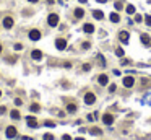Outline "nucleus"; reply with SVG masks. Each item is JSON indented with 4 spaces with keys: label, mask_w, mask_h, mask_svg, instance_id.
Returning <instances> with one entry per match:
<instances>
[{
    "label": "nucleus",
    "mask_w": 151,
    "mask_h": 140,
    "mask_svg": "<svg viewBox=\"0 0 151 140\" xmlns=\"http://www.w3.org/2000/svg\"><path fill=\"white\" fill-rule=\"evenodd\" d=\"M47 25H49V26H52V28H55V26L59 25V15H55V13H51L49 16H47Z\"/></svg>",
    "instance_id": "1"
},
{
    "label": "nucleus",
    "mask_w": 151,
    "mask_h": 140,
    "mask_svg": "<svg viewBox=\"0 0 151 140\" xmlns=\"http://www.w3.org/2000/svg\"><path fill=\"white\" fill-rule=\"evenodd\" d=\"M16 127H13V125H8L7 127V130H5V135H7V138H15L16 137Z\"/></svg>",
    "instance_id": "2"
},
{
    "label": "nucleus",
    "mask_w": 151,
    "mask_h": 140,
    "mask_svg": "<svg viewBox=\"0 0 151 140\" xmlns=\"http://www.w3.org/2000/svg\"><path fill=\"white\" fill-rule=\"evenodd\" d=\"M28 36H29V39H31V41H39L41 39V31H39V29H31Z\"/></svg>",
    "instance_id": "3"
},
{
    "label": "nucleus",
    "mask_w": 151,
    "mask_h": 140,
    "mask_svg": "<svg viewBox=\"0 0 151 140\" xmlns=\"http://www.w3.org/2000/svg\"><path fill=\"white\" fill-rule=\"evenodd\" d=\"M55 47L59 51H63V49H67V41H65L63 38H59L57 41H55Z\"/></svg>",
    "instance_id": "4"
},
{
    "label": "nucleus",
    "mask_w": 151,
    "mask_h": 140,
    "mask_svg": "<svg viewBox=\"0 0 151 140\" xmlns=\"http://www.w3.org/2000/svg\"><path fill=\"white\" fill-rule=\"evenodd\" d=\"M124 86L125 88H132V86H133V85H135V78L133 77H124Z\"/></svg>",
    "instance_id": "5"
},
{
    "label": "nucleus",
    "mask_w": 151,
    "mask_h": 140,
    "mask_svg": "<svg viewBox=\"0 0 151 140\" xmlns=\"http://www.w3.org/2000/svg\"><path fill=\"white\" fill-rule=\"evenodd\" d=\"M84 103H86V104H94V103H96L94 93H86V95H84Z\"/></svg>",
    "instance_id": "6"
},
{
    "label": "nucleus",
    "mask_w": 151,
    "mask_h": 140,
    "mask_svg": "<svg viewBox=\"0 0 151 140\" xmlns=\"http://www.w3.org/2000/svg\"><path fill=\"white\" fill-rule=\"evenodd\" d=\"M102 122H104L106 125H111V124L114 122V116L109 114V112H106L104 116H102Z\"/></svg>",
    "instance_id": "7"
},
{
    "label": "nucleus",
    "mask_w": 151,
    "mask_h": 140,
    "mask_svg": "<svg viewBox=\"0 0 151 140\" xmlns=\"http://www.w3.org/2000/svg\"><path fill=\"white\" fill-rule=\"evenodd\" d=\"M3 28L5 29H11V28H13V18H11V16L3 18Z\"/></svg>",
    "instance_id": "8"
},
{
    "label": "nucleus",
    "mask_w": 151,
    "mask_h": 140,
    "mask_svg": "<svg viewBox=\"0 0 151 140\" xmlns=\"http://www.w3.org/2000/svg\"><path fill=\"white\" fill-rule=\"evenodd\" d=\"M26 124L31 127V129H36V127H38V121H36V117H33V116H28V117H26Z\"/></svg>",
    "instance_id": "9"
},
{
    "label": "nucleus",
    "mask_w": 151,
    "mask_h": 140,
    "mask_svg": "<svg viewBox=\"0 0 151 140\" xmlns=\"http://www.w3.org/2000/svg\"><path fill=\"white\" fill-rule=\"evenodd\" d=\"M128 38H130V36H128V31H120V33H119V39L122 41L124 44H127V42H128Z\"/></svg>",
    "instance_id": "10"
},
{
    "label": "nucleus",
    "mask_w": 151,
    "mask_h": 140,
    "mask_svg": "<svg viewBox=\"0 0 151 140\" xmlns=\"http://www.w3.org/2000/svg\"><path fill=\"white\" fill-rule=\"evenodd\" d=\"M98 83H99V85H102V86H106V85L109 83V77H107V75H104V74H102V75H99V78H98Z\"/></svg>",
    "instance_id": "11"
},
{
    "label": "nucleus",
    "mask_w": 151,
    "mask_h": 140,
    "mask_svg": "<svg viewBox=\"0 0 151 140\" xmlns=\"http://www.w3.org/2000/svg\"><path fill=\"white\" fill-rule=\"evenodd\" d=\"M31 57H33V60H41V59H42V52H41L39 49H34V51L31 52Z\"/></svg>",
    "instance_id": "12"
},
{
    "label": "nucleus",
    "mask_w": 151,
    "mask_h": 140,
    "mask_svg": "<svg viewBox=\"0 0 151 140\" xmlns=\"http://www.w3.org/2000/svg\"><path fill=\"white\" fill-rule=\"evenodd\" d=\"M83 31L88 33V34H91V33H94V26L91 25V23H86V25L83 26Z\"/></svg>",
    "instance_id": "13"
},
{
    "label": "nucleus",
    "mask_w": 151,
    "mask_h": 140,
    "mask_svg": "<svg viewBox=\"0 0 151 140\" xmlns=\"http://www.w3.org/2000/svg\"><path fill=\"white\" fill-rule=\"evenodd\" d=\"M141 42H143L145 46H149L151 44V38H149L148 34H141Z\"/></svg>",
    "instance_id": "14"
},
{
    "label": "nucleus",
    "mask_w": 151,
    "mask_h": 140,
    "mask_svg": "<svg viewBox=\"0 0 151 140\" xmlns=\"http://www.w3.org/2000/svg\"><path fill=\"white\" fill-rule=\"evenodd\" d=\"M93 16L96 18V20H102V18H104V13H102L101 10H94L93 11Z\"/></svg>",
    "instance_id": "15"
},
{
    "label": "nucleus",
    "mask_w": 151,
    "mask_h": 140,
    "mask_svg": "<svg viewBox=\"0 0 151 140\" xmlns=\"http://www.w3.org/2000/svg\"><path fill=\"white\" fill-rule=\"evenodd\" d=\"M109 20H111L112 23H119V21H120V18H119L117 13H111V15H109Z\"/></svg>",
    "instance_id": "16"
},
{
    "label": "nucleus",
    "mask_w": 151,
    "mask_h": 140,
    "mask_svg": "<svg viewBox=\"0 0 151 140\" xmlns=\"http://www.w3.org/2000/svg\"><path fill=\"white\" fill-rule=\"evenodd\" d=\"M10 116H11V119L18 121V119H20V111H18V109H13V111L10 112Z\"/></svg>",
    "instance_id": "17"
},
{
    "label": "nucleus",
    "mask_w": 151,
    "mask_h": 140,
    "mask_svg": "<svg viewBox=\"0 0 151 140\" xmlns=\"http://www.w3.org/2000/svg\"><path fill=\"white\" fill-rule=\"evenodd\" d=\"M84 16V10L83 8H76L75 10V18H83Z\"/></svg>",
    "instance_id": "18"
},
{
    "label": "nucleus",
    "mask_w": 151,
    "mask_h": 140,
    "mask_svg": "<svg viewBox=\"0 0 151 140\" xmlns=\"http://www.w3.org/2000/svg\"><path fill=\"white\" fill-rule=\"evenodd\" d=\"M89 132H91L93 135H102V130L98 129V127H91V129H89Z\"/></svg>",
    "instance_id": "19"
},
{
    "label": "nucleus",
    "mask_w": 151,
    "mask_h": 140,
    "mask_svg": "<svg viewBox=\"0 0 151 140\" xmlns=\"http://www.w3.org/2000/svg\"><path fill=\"white\" fill-rule=\"evenodd\" d=\"M29 109H31V112H39V111H41V106L38 104V103H33Z\"/></svg>",
    "instance_id": "20"
},
{
    "label": "nucleus",
    "mask_w": 151,
    "mask_h": 140,
    "mask_svg": "<svg viewBox=\"0 0 151 140\" xmlns=\"http://www.w3.org/2000/svg\"><path fill=\"white\" fill-rule=\"evenodd\" d=\"M67 111H68V112H76V104H73V103L67 104Z\"/></svg>",
    "instance_id": "21"
},
{
    "label": "nucleus",
    "mask_w": 151,
    "mask_h": 140,
    "mask_svg": "<svg viewBox=\"0 0 151 140\" xmlns=\"http://www.w3.org/2000/svg\"><path fill=\"white\" fill-rule=\"evenodd\" d=\"M125 11H127V13H128V15H133V13H135V7H133V5H127Z\"/></svg>",
    "instance_id": "22"
},
{
    "label": "nucleus",
    "mask_w": 151,
    "mask_h": 140,
    "mask_svg": "<svg viewBox=\"0 0 151 140\" xmlns=\"http://www.w3.org/2000/svg\"><path fill=\"white\" fill-rule=\"evenodd\" d=\"M116 56L117 57H124V49H122V47H117V49H116Z\"/></svg>",
    "instance_id": "23"
},
{
    "label": "nucleus",
    "mask_w": 151,
    "mask_h": 140,
    "mask_svg": "<svg viewBox=\"0 0 151 140\" xmlns=\"http://www.w3.org/2000/svg\"><path fill=\"white\" fill-rule=\"evenodd\" d=\"M44 125H46V127H55V122H52V121H46Z\"/></svg>",
    "instance_id": "24"
},
{
    "label": "nucleus",
    "mask_w": 151,
    "mask_h": 140,
    "mask_svg": "<svg viewBox=\"0 0 151 140\" xmlns=\"http://www.w3.org/2000/svg\"><path fill=\"white\" fill-rule=\"evenodd\" d=\"M116 10H124V3L122 2H116Z\"/></svg>",
    "instance_id": "25"
},
{
    "label": "nucleus",
    "mask_w": 151,
    "mask_h": 140,
    "mask_svg": "<svg viewBox=\"0 0 151 140\" xmlns=\"http://www.w3.org/2000/svg\"><path fill=\"white\" fill-rule=\"evenodd\" d=\"M145 23H146L148 26H151V16H149V15H146V16H145Z\"/></svg>",
    "instance_id": "26"
},
{
    "label": "nucleus",
    "mask_w": 151,
    "mask_h": 140,
    "mask_svg": "<svg viewBox=\"0 0 151 140\" xmlns=\"http://www.w3.org/2000/svg\"><path fill=\"white\" fill-rule=\"evenodd\" d=\"M44 140H54V135L52 134H44Z\"/></svg>",
    "instance_id": "27"
},
{
    "label": "nucleus",
    "mask_w": 151,
    "mask_h": 140,
    "mask_svg": "<svg viewBox=\"0 0 151 140\" xmlns=\"http://www.w3.org/2000/svg\"><path fill=\"white\" fill-rule=\"evenodd\" d=\"M98 59H99V62H101V65L104 67V65H106V60H104V57H102L101 54H99V56H98Z\"/></svg>",
    "instance_id": "28"
},
{
    "label": "nucleus",
    "mask_w": 151,
    "mask_h": 140,
    "mask_svg": "<svg viewBox=\"0 0 151 140\" xmlns=\"http://www.w3.org/2000/svg\"><path fill=\"white\" fill-rule=\"evenodd\" d=\"M83 70L84 72H89V70H91V65H89V64H84L83 65Z\"/></svg>",
    "instance_id": "29"
},
{
    "label": "nucleus",
    "mask_w": 151,
    "mask_h": 140,
    "mask_svg": "<svg viewBox=\"0 0 151 140\" xmlns=\"http://www.w3.org/2000/svg\"><path fill=\"white\" fill-rule=\"evenodd\" d=\"M23 49V44H20V42H16L15 44V51H21Z\"/></svg>",
    "instance_id": "30"
},
{
    "label": "nucleus",
    "mask_w": 151,
    "mask_h": 140,
    "mask_svg": "<svg viewBox=\"0 0 151 140\" xmlns=\"http://www.w3.org/2000/svg\"><path fill=\"white\" fill-rule=\"evenodd\" d=\"M141 20H143L141 15H135V21H136V23H141Z\"/></svg>",
    "instance_id": "31"
},
{
    "label": "nucleus",
    "mask_w": 151,
    "mask_h": 140,
    "mask_svg": "<svg viewBox=\"0 0 151 140\" xmlns=\"http://www.w3.org/2000/svg\"><path fill=\"white\" fill-rule=\"evenodd\" d=\"M89 47H91V44H89L88 41H86V42H83V49H89Z\"/></svg>",
    "instance_id": "32"
},
{
    "label": "nucleus",
    "mask_w": 151,
    "mask_h": 140,
    "mask_svg": "<svg viewBox=\"0 0 151 140\" xmlns=\"http://www.w3.org/2000/svg\"><path fill=\"white\" fill-rule=\"evenodd\" d=\"M15 104H16V106H21V104H23V101H21L20 98H16V99H15Z\"/></svg>",
    "instance_id": "33"
},
{
    "label": "nucleus",
    "mask_w": 151,
    "mask_h": 140,
    "mask_svg": "<svg viewBox=\"0 0 151 140\" xmlns=\"http://www.w3.org/2000/svg\"><path fill=\"white\" fill-rule=\"evenodd\" d=\"M116 88H117V86H116V85H114V83H112V85H111V86H109V91H111V93H114V91H116Z\"/></svg>",
    "instance_id": "34"
},
{
    "label": "nucleus",
    "mask_w": 151,
    "mask_h": 140,
    "mask_svg": "<svg viewBox=\"0 0 151 140\" xmlns=\"http://www.w3.org/2000/svg\"><path fill=\"white\" fill-rule=\"evenodd\" d=\"M120 62H122V65H128V64H130V60H127V59H122Z\"/></svg>",
    "instance_id": "35"
},
{
    "label": "nucleus",
    "mask_w": 151,
    "mask_h": 140,
    "mask_svg": "<svg viewBox=\"0 0 151 140\" xmlns=\"http://www.w3.org/2000/svg\"><path fill=\"white\" fill-rule=\"evenodd\" d=\"M5 111H7V108H5V106H0V114H5Z\"/></svg>",
    "instance_id": "36"
},
{
    "label": "nucleus",
    "mask_w": 151,
    "mask_h": 140,
    "mask_svg": "<svg viewBox=\"0 0 151 140\" xmlns=\"http://www.w3.org/2000/svg\"><path fill=\"white\" fill-rule=\"evenodd\" d=\"M62 140H71V137H70V135H67V134H65V135L62 137Z\"/></svg>",
    "instance_id": "37"
},
{
    "label": "nucleus",
    "mask_w": 151,
    "mask_h": 140,
    "mask_svg": "<svg viewBox=\"0 0 151 140\" xmlns=\"http://www.w3.org/2000/svg\"><path fill=\"white\" fill-rule=\"evenodd\" d=\"M96 2H98V3H106L107 0H96Z\"/></svg>",
    "instance_id": "38"
},
{
    "label": "nucleus",
    "mask_w": 151,
    "mask_h": 140,
    "mask_svg": "<svg viewBox=\"0 0 151 140\" xmlns=\"http://www.w3.org/2000/svg\"><path fill=\"white\" fill-rule=\"evenodd\" d=\"M29 3H36V2H39V0H28Z\"/></svg>",
    "instance_id": "39"
},
{
    "label": "nucleus",
    "mask_w": 151,
    "mask_h": 140,
    "mask_svg": "<svg viewBox=\"0 0 151 140\" xmlns=\"http://www.w3.org/2000/svg\"><path fill=\"white\" fill-rule=\"evenodd\" d=\"M76 140H84V138H83V137H78V138H76Z\"/></svg>",
    "instance_id": "40"
},
{
    "label": "nucleus",
    "mask_w": 151,
    "mask_h": 140,
    "mask_svg": "<svg viewBox=\"0 0 151 140\" xmlns=\"http://www.w3.org/2000/svg\"><path fill=\"white\" fill-rule=\"evenodd\" d=\"M0 54H2V44H0Z\"/></svg>",
    "instance_id": "41"
},
{
    "label": "nucleus",
    "mask_w": 151,
    "mask_h": 140,
    "mask_svg": "<svg viewBox=\"0 0 151 140\" xmlns=\"http://www.w3.org/2000/svg\"><path fill=\"white\" fill-rule=\"evenodd\" d=\"M0 96H2V90H0Z\"/></svg>",
    "instance_id": "42"
},
{
    "label": "nucleus",
    "mask_w": 151,
    "mask_h": 140,
    "mask_svg": "<svg viewBox=\"0 0 151 140\" xmlns=\"http://www.w3.org/2000/svg\"><path fill=\"white\" fill-rule=\"evenodd\" d=\"M148 2H149V3H151V0H148Z\"/></svg>",
    "instance_id": "43"
}]
</instances>
